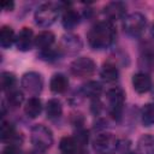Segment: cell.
<instances>
[{"label":"cell","instance_id":"obj_31","mask_svg":"<svg viewBox=\"0 0 154 154\" xmlns=\"http://www.w3.org/2000/svg\"><path fill=\"white\" fill-rule=\"evenodd\" d=\"M150 36H152L153 40H154V23H153L152 26H150Z\"/></svg>","mask_w":154,"mask_h":154},{"label":"cell","instance_id":"obj_24","mask_svg":"<svg viewBox=\"0 0 154 154\" xmlns=\"http://www.w3.org/2000/svg\"><path fill=\"white\" fill-rule=\"evenodd\" d=\"M5 94H6V97H5L4 102L10 108H17L24 102V91L18 88H16L11 91H7Z\"/></svg>","mask_w":154,"mask_h":154},{"label":"cell","instance_id":"obj_5","mask_svg":"<svg viewBox=\"0 0 154 154\" xmlns=\"http://www.w3.org/2000/svg\"><path fill=\"white\" fill-rule=\"evenodd\" d=\"M120 141L112 132H100L93 140V149L96 154H114L119 150Z\"/></svg>","mask_w":154,"mask_h":154},{"label":"cell","instance_id":"obj_20","mask_svg":"<svg viewBox=\"0 0 154 154\" xmlns=\"http://www.w3.org/2000/svg\"><path fill=\"white\" fill-rule=\"evenodd\" d=\"M136 154H154V135L144 134L137 140Z\"/></svg>","mask_w":154,"mask_h":154},{"label":"cell","instance_id":"obj_29","mask_svg":"<svg viewBox=\"0 0 154 154\" xmlns=\"http://www.w3.org/2000/svg\"><path fill=\"white\" fill-rule=\"evenodd\" d=\"M1 8L4 11H12L14 8V2L13 1H2L1 2Z\"/></svg>","mask_w":154,"mask_h":154},{"label":"cell","instance_id":"obj_21","mask_svg":"<svg viewBox=\"0 0 154 154\" xmlns=\"http://www.w3.org/2000/svg\"><path fill=\"white\" fill-rule=\"evenodd\" d=\"M45 111H46V116L49 120H57L63 114V103L59 99L52 97L47 101V103L45 106Z\"/></svg>","mask_w":154,"mask_h":154},{"label":"cell","instance_id":"obj_18","mask_svg":"<svg viewBox=\"0 0 154 154\" xmlns=\"http://www.w3.org/2000/svg\"><path fill=\"white\" fill-rule=\"evenodd\" d=\"M42 111H43V105L38 96H30L24 102V113L28 118L35 119L42 113Z\"/></svg>","mask_w":154,"mask_h":154},{"label":"cell","instance_id":"obj_33","mask_svg":"<svg viewBox=\"0 0 154 154\" xmlns=\"http://www.w3.org/2000/svg\"><path fill=\"white\" fill-rule=\"evenodd\" d=\"M123 154H135V153L131 152V150H128V152H125V153H123Z\"/></svg>","mask_w":154,"mask_h":154},{"label":"cell","instance_id":"obj_32","mask_svg":"<svg viewBox=\"0 0 154 154\" xmlns=\"http://www.w3.org/2000/svg\"><path fill=\"white\" fill-rule=\"evenodd\" d=\"M26 154H41V153H38L37 150H35V149H32L30 153H26Z\"/></svg>","mask_w":154,"mask_h":154},{"label":"cell","instance_id":"obj_28","mask_svg":"<svg viewBox=\"0 0 154 154\" xmlns=\"http://www.w3.org/2000/svg\"><path fill=\"white\" fill-rule=\"evenodd\" d=\"M1 154H24L18 144H6L1 152Z\"/></svg>","mask_w":154,"mask_h":154},{"label":"cell","instance_id":"obj_10","mask_svg":"<svg viewBox=\"0 0 154 154\" xmlns=\"http://www.w3.org/2000/svg\"><path fill=\"white\" fill-rule=\"evenodd\" d=\"M60 5H61V24L64 29L71 31L79 24L81 14L69 4H60Z\"/></svg>","mask_w":154,"mask_h":154},{"label":"cell","instance_id":"obj_7","mask_svg":"<svg viewBox=\"0 0 154 154\" xmlns=\"http://www.w3.org/2000/svg\"><path fill=\"white\" fill-rule=\"evenodd\" d=\"M96 71L95 61L89 57H78L70 64V72L77 78L91 77Z\"/></svg>","mask_w":154,"mask_h":154},{"label":"cell","instance_id":"obj_6","mask_svg":"<svg viewBox=\"0 0 154 154\" xmlns=\"http://www.w3.org/2000/svg\"><path fill=\"white\" fill-rule=\"evenodd\" d=\"M147 28V18L141 12L128 13L123 19V30L131 37L140 36Z\"/></svg>","mask_w":154,"mask_h":154},{"label":"cell","instance_id":"obj_25","mask_svg":"<svg viewBox=\"0 0 154 154\" xmlns=\"http://www.w3.org/2000/svg\"><path fill=\"white\" fill-rule=\"evenodd\" d=\"M140 119L143 126L149 128L154 125V101L146 103L140 111Z\"/></svg>","mask_w":154,"mask_h":154},{"label":"cell","instance_id":"obj_27","mask_svg":"<svg viewBox=\"0 0 154 154\" xmlns=\"http://www.w3.org/2000/svg\"><path fill=\"white\" fill-rule=\"evenodd\" d=\"M40 58L45 61H57L61 55V51L59 49V47H52V48H48V49H45V51H41L38 53Z\"/></svg>","mask_w":154,"mask_h":154},{"label":"cell","instance_id":"obj_15","mask_svg":"<svg viewBox=\"0 0 154 154\" xmlns=\"http://www.w3.org/2000/svg\"><path fill=\"white\" fill-rule=\"evenodd\" d=\"M102 91H103L102 84L99 81H93V79L87 81L84 84H82V87L79 89V94L84 97H88L90 101L100 99Z\"/></svg>","mask_w":154,"mask_h":154},{"label":"cell","instance_id":"obj_1","mask_svg":"<svg viewBox=\"0 0 154 154\" xmlns=\"http://www.w3.org/2000/svg\"><path fill=\"white\" fill-rule=\"evenodd\" d=\"M116 36L117 31L113 22L105 18L91 25L87 34V41L89 47L94 51H103L114 43Z\"/></svg>","mask_w":154,"mask_h":154},{"label":"cell","instance_id":"obj_26","mask_svg":"<svg viewBox=\"0 0 154 154\" xmlns=\"http://www.w3.org/2000/svg\"><path fill=\"white\" fill-rule=\"evenodd\" d=\"M0 85H1V89L4 93H7V91L16 89V87H17L16 75L10 72V71H4L1 73V77H0Z\"/></svg>","mask_w":154,"mask_h":154},{"label":"cell","instance_id":"obj_2","mask_svg":"<svg viewBox=\"0 0 154 154\" xmlns=\"http://www.w3.org/2000/svg\"><path fill=\"white\" fill-rule=\"evenodd\" d=\"M61 14V5L57 2H43L34 12L35 24L41 28L52 26Z\"/></svg>","mask_w":154,"mask_h":154},{"label":"cell","instance_id":"obj_8","mask_svg":"<svg viewBox=\"0 0 154 154\" xmlns=\"http://www.w3.org/2000/svg\"><path fill=\"white\" fill-rule=\"evenodd\" d=\"M20 87L30 96H38L43 89V77L36 71H28L20 78Z\"/></svg>","mask_w":154,"mask_h":154},{"label":"cell","instance_id":"obj_23","mask_svg":"<svg viewBox=\"0 0 154 154\" xmlns=\"http://www.w3.org/2000/svg\"><path fill=\"white\" fill-rule=\"evenodd\" d=\"M82 149L75 136H64L59 141V150L61 154H73Z\"/></svg>","mask_w":154,"mask_h":154},{"label":"cell","instance_id":"obj_12","mask_svg":"<svg viewBox=\"0 0 154 154\" xmlns=\"http://www.w3.org/2000/svg\"><path fill=\"white\" fill-rule=\"evenodd\" d=\"M132 88L138 94H146L148 91H152L153 88V81L148 72L146 71H138L132 75L131 78Z\"/></svg>","mask_w":154,"mask_h":154},{"label":"cell","instance_id":"obj_19","mask_svg":"<svg viewBox=\"0 0 154 154\" xmlns=\"http://www.w3.org/2000/svg\"><path fill=\"white\" fill-rule=\"evenodd\" d=\"M55 35L51 30H42L35 36V47L41 52L48 48L54 47Z\"/></svg>","mask_w":154,"mask_h":154},{"label":"cell","instance_id":"obj_3","mask_svg":"<svg viewBox=\"0 0 154 154\" xmlns=\"http://www.w3.org/2000/svg\"><path fill=\"white\" fill-rule=\"evenodd\" d=\"M30 141L32 144V149L42 154L52 147L54 141L53 132L48 126L43 124H36L30 130Z\"/></svg>","mask_w":154,"mask_h":154},{"label":"cell","instance_id":"obj_16","mask_svg":"<svg viewBox=\"0 0 154 154\" xmlns=\"http://www.w3.org/2000/svg\"><path fill=\"white\" fill-rule=\"evenodd\" d=\"M100 77L105 83H116L119 79V69L112 61H106L100 69Z\"/></svg>","mask_w":154,"mask_h":154},{"label":"cell","instance_id":"obj_9","mask_svg":"<svg viewBox=\"0 0 154 154\" xmlns=\"http://www.w3.org/2000/svg\"><path fill=\"white\" fill-rule=\"evenodd\" d=\"M59 49L61 51L63 55L67 54V55H76L83 47L82 40L79 38L78 35H75L72 32H67L65 34L59 43Z\"/></svg>","mask_w":154,"mask_h":154},{"label":"cell","instance_id":"obj_22","mask_svg":"<svg viewBox=\"0 0 154 154\" xmlns=\"http://www.w3.org/2000/svg\"><path fill=\"white\" fill-rule=\"evenodd\" d=\"M16 32L10 25H2L0 29V46L4 49L11 48L16 43Z\"/></svg>","mask_w":154,"mask_h":154},{"label":"cell","instance_id":"obj_34","mask_svg":"<svg viewBox=\"0 0 154 154\" xmlns=\"http://www.w3.org/2000/svg\"><path fill=\"white\" fill-rule=\"evenodd\" d=\"M152 93H153V97H154V84H153V88H152Z\"/></svg>","mask_w":154,"mask_h":154},{"label":"cell","instance_id":"obj_30","mask_svg":"<svg viewBox=\"0 0 154 154\" xmlns=\"http://www.w3.org/2000/svg\"><path fill=\"white\" fill-rule=\"evenodd\" d=\"M73 154H89V153H88L87 149H79V150H77V152L73 153Z\"/></svg>","mask_w":154,"mask_h":154},{"label":"cell","instance_id":"obj_4","mask_svg":"<svg viewBox=\"0 0 154 154\" xmlns=\"http://www.w3.org/2000/svg\"><path fill=\"white\" fill-rule=\"evenodd\" d=\"M125 93L120 87H112L106 91V107L114 120H120L124 111Z\"/></svg>","mask_w":154,"mask_h":154},{"label":"cell","instance_id":"obj_13","mask_svg":"<svg viewBox=\"0 0 154 154\" xmlns=\"http://www.w3.org/2000/svg\"><path fill=\"white\" fill-rule=\"evenodd\" d=\"M16 47L20 52H29L35 46V35L32 29L24 26L19 30L16 37Z\"/></svg>","mask_w":154,"mask_h":154},{"label":"cell","instance_id":"obj_11","mask_svg":"<svg viewBox=\"0 0 154 154\" xmlns=\"http://www.w3.org/2000/svg\"><path fill=\"white\" fill-rule=\"evenodd\" d=\"M0 138L4 143L6 144H22L23 137L17 132L14 125L2 119L1 122V126H0Z\"/></svg>","mask_w":154,"mask_h":154},{"label":"cell","instance_id":"obj_14","mask_svg":"<svg viewBox=\"0 0 154 154\" xmlns=\"http://www.w3.org/2000/svg\"><path fill=\"white\" fill-rule=\"evenodd\" d=\"M103 14L106 19L114 22L118 19H124V17L128 14L126 13V5L122 1H112L108 2L103 7Z\"/></svg>","mask_w":154,"mask_h":154},{"label":"cell","instance_id":"obj_17","mask_svg":"<svg viewBox=\"0 0 154 154\" xmlns=\"http://www.w3.org/2000/svg\"><path fill=\"white\" fill-rule=\"evenodd\" d=\"M69 78L66 75L58 72L54 73L49 81V89L53 94H64L69 89Z\"/></svg>","mask_w":154,"mask_h":154}]
</instances>
